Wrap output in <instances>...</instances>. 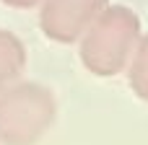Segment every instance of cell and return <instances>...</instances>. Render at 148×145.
<instances>
[{
    "label": "cell",
    "instance_id": "obj_4",
    "mask_svg": "<svg viewBox=\"0 0 148 145\" xmlns=\"http://www.w3.org/2000/svg\"><path fill=\"white\" fill-rule=\"evenodd\" d=\"M26 67V47L13 34L0 29V91L16 83Z\"/></svg>",
    "mask_w": 148,
    "mask_h": 145
},
{
    "label": "cell",
    "instance_id": "obj_5",
    "mask_svg": "<svg viewBox=\"0 0 148 145\" xmlns=\"http://www.w3.org/2000/svg\"><path fill=\"white\" fill-rule=\"evenodd\" d=\"M127 80L138 99L148 101V34L138 39L135 52L127 62Z\"/></svg>",
    "mask_w": 148,
    "mask_h": 145
},
{
    "label": "cell",
    "instance_id": "obj_6",
    "mask_svg": "<svg viewBox=\"0 0 148 145\" xmlns=\"http://www.w3.org/2000/svg\"><path fill=\"white\" fill-rule=\"evenodd\" d=\"M8 8H18V10H29V8H36L42 0H3Z\"/></svg>",
    "mask_w": 148,
    "mask_h": 145
},
{
    "label": "cell",
    "instance_id": "obj_3",
    "mask_svg": "<svg viewBox=\"0 0 148 145\" xmlns=\"http://www.w3.org/2000/svg\"><path fill=\"white\" fill-rule=\"evenodd\" d=\"M39 29L57 44H73L109 5V0H42Z\"/></svg>",
    "mask_w": 148,
    "mask_h": 145
},
{
    "label": "cell",
    "instance_id": "obj_2",
    "mask_svg": "<svg viewBox=\"0 0 148 145\" xmlns=\"http://www.w3.org/2000/svg\"><path fill=\"white\" fill-rule=\"evenodd\" d=\"M55 93L34 80H16L0 91V145H36L55 125Z\"/></svg>",
    "mask_w": 148,
    "mask_h": 145
},
{
    "label": "cell",
    "instance_id": "obj_1",
    "mask_svg": "<svg viewBox=\"0 0 148 145\" xmlns=\"http://www.w3.org/2000/svg\"><path fill=\"white\" fill-rule=\"evenodd\" d=\"M140 39V21L125 5H107L96 21L83 31L81 42V62L88 73L99 78L120 75Z\"/></svg>",
    "mask_w": 148,
    "mask_h": 145
}]
</instances>
